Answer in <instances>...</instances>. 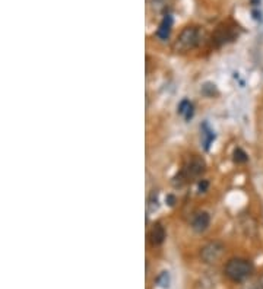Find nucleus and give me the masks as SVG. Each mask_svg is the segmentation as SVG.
<instances>
[{
  "label": "nucleus",
  "instance_id": "f257e3e1",
  "mask_svg": "<svg viewBox=\"0 0 263 289\" xmlns=\"http://www.w3.org/2000/svg\"><path fill=\"white\" fill-rule=\"evenodd\" d=\"M202 37H204V33L201 31V28H198V26H186L180 33L177 40L174 41L173 50L176 53H187V51L196 48L202 43Z\"/></svg>",
  "mask_w": 263,
  "mask_h": 289
},
{
  "label": "nucleus",
  "instance_id": "f03ea898",
  "mask_svg": "<svg viewBox=\"0 0 263 289\" xmlns=\"http://www.w3.org/2000/svg\"><path fill=\"white\" fill-rule=\"evenodd\" d=\"M205 161L199 156H193L191 159L184 164L183 170L180 171L174 178H173V184L176 187H181L183 184L189 183L194 178H199L205 173Z\"/></svg>",
  "mask_w": 263,
  "mask_h": 289
},
{
  "label": "nucleus",
  "instance_id": "7ed1b4c3",
  "mask_svg": "<svg viewBox=\"0 0 263 289\" xmlns=\"http://www.w3.org/2000/svg\"><path fill=\"white\" fill-rule=\"evenodd\" d=\"M224 273L233 282H244L253 273V265L246 259H231L224 267Z\"/></svg>",
  "mask_w": 263,
  "mask_h": 289
},
{
  "label": "nucleus",
  "instance_id": "20e7f679",
  "mask_svg": "<svg viewBox=\"0 0 263 289\" xmlns=\"http://www.w3.org/2000/svg\"><path fill=\"white\" fill-rule=\"evenodd\" d=\"M225 253V247L218 241L208 243L204 248L201 250V257L205 263L208 265H215L221 260V257Z\"/></svg>",
  "mask_w": 263,
  "mask_h": 289
},
{
  "label": "nucleus",
  "instance_id": "39448f33",
  "mask_svg": "<svg viewBox=\"0 0 263 289\" xmlns=\"http://www.w3.org/2000/svg\"><path fill=\"white\" fill-rule=\"evenodd\" d=\"M236 37H239V33L236 31V26L229 28L225 25H221V26H218L215 34L212 35V43L215 46H222V44H227L229 41L236 40Z\"/></svg>",
  "mask_w": 263,
  "mask_h": 289
},
{
  "label": "nucleus",
  "instance_id": "423d86ee",
  "mask_svg": "<svg viewBox=\"0 0 263 289\" xmlns=\"http://www.w3.org/2000/svg\"><path fill=\"white\" fill-rule=\"evenodd\" d=\"M209 222H211V218H209L208 212H204V210L196 212V213L191 216V230L196 232L206 231L208 227H209Z\"/></svg>",
  "mask_w": 263,
  "mask_h": 289
},
{
  "label": "nucleus",
  "instance_id": "0eeeda50",
  "mask_svg": "<svg viewBox=\"0 0 263 289\" xmlns=\"http://www.w3.org/2000/svg\"><path fill=\"white\" fill-rule=\"evenodd\" d=\"M148 237H149V243L152 244L154 247H156V245H161L166 241L167 232H166V228L161 223H154V227L151 228Z\"/></svg>",
  "mask_w": 263,
  "mask_h": 289
},
{
  "label": "nucleus",
  "instance_id": "6e6552de",
  "mask_svg": "<svg viewBox=\"0 0 263 289\" xmlns=\"http://www.w3.org/2000/svg\"><path fill=\"white\" fill-rule=\"evenodd\" d=\"M171 26H173V18L170 15H166L162 22L159 23V28L156 31V37L159 40H167L170 37V33H171Z\"/></svg>",
  "mask_w": 263,
  "mask_h": 289
},
{
  "label": "nucleus",
  "instance_id": "1a4fd4ad",
  "mask_svg": "<svg viewBox=\"0 0 263 289\" xmlns=\"http://www.w3.org/2000/svg\"><path fill=\"white\" fill-rule=\"evenodd\" d=\"M179 113L184 117L186 120H190L193 117V104L187 100H183L179 105Z\"/></svg>",
  "mask_w": 263,
  "mask_h": 289
},
{
  "label": "nucleus",
  "instance_id": "9d476101",
  "mask_svg": "<svg viewBox=\"0 0 263 289\" xmlns=\"http://www.w3.org/2000/svg\"><path fill=\"white\" fill-rule=\"evenodd\" d=\"M202 130H204V136H205V140H204L205 149H208V148H209V145H211V142L215 139V133L209 129L208 124H204V126H202Z\"/></svg>",
  "mask_w": 263,
  "mask_h": 289
},
{
  "label": "nucleus",
  "instance_id": "9b49d317",
  "mask_svg": "<svg viewBox=\"0 0 263 289\" xmlns=\"http://www.w3.org/2000/svg\"><path fill=\"white\" fill-rule=\"evenodd\" d=\"M156 283L161 288H168L170 286V275H168V272H161V275L156 278Z\"/></svg>",
  "mask_w": 263,
  "mask_h": 289
},
{
  "label": "nucleus",
  "instance_id": "f8f14e48",
  "mask_svg": "<svg viewBox=\"0 0 263 289\" xmlns=\"http://www.w3.org/2000/svg\"><path fill=\"white\" fill-rule=\"evenodd\" d=\"M247 159H249V156H247V153L244 150L240 149V148L234 150V161L243 164V162H247Z\"/></svg>",
  "mask_w": 263,
  "mask_h": 289
},
{
  "label": "nucleus",
  "instance_id": "ddd939ff",
  "mask_svg": "<svg viewBox=\"0 0 263 289\" xmlns=\"http://www.w3.org/2000/svg\"><path fill=\"white\" fill-rule=\"evenodd\" d=\"M206 187H208V181H205L204 180V183H201V184H199V190H201V191H205V190H206Z\"/></svg>",
  "mask_w": 263,
  "mask_h": 289
}]
</instances>
